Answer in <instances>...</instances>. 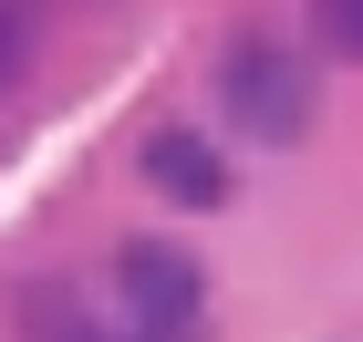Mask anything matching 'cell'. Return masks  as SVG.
<instances>
[{
    "instance_id": "cell-1",
    "label": "cell",
    "mask_w": 363,
    "mask_h": 342,
    "mask_svg": "<svg viewBox=\"0 0 363 342\" xmlns=\"http://www.w3.org/2000/svg\"><path fill=\"white\" fill-rule=\"evenodd\" d=\"M218 93H228V125H239V135H259V145L311 135V114H322V84H311V62L291 52V42H270V31L228 42Z\"/></svg>"
},
{
    "instance_id": "cell-2",
    "label": "cell",
    "mask_w": 363,
    "mask_h": 342,
    "mask_svg": "<svg viewBox=\"0 0 363 342\" xmlns=\"http://www.w3.org/2000/svg\"><path fill=\"white\" fill-rule=\"evenodd\" d=\"M114 290H125V312L145 321V342H197L208 280H197V259L177 249V239H135V249L114 259Z\"/></svg>"
},
{
    "instance_id": "cell-3",
    "label": "cell",
    "mask_w": 363,
    "mask_h": 342,
    "mask_svg": "<svg viewBox=\"0 0 363 342\" xmlns=\"http://www.w3.org/2000/svg\"><path fill=\"white\" fill-rule=\"evenodd\" d=\"M145 187L167 207H228V156L187 125H167V135H145Z\"/></svg>"
},
{
    "instance_id": "cell-4",
    "label": "cell",
    "mask_w": 363,
    "mask_h": 342,
    "mask_svg": "<svg viewBox=\"0 0 363 342\" xmlns=\"http://www.w3.org/2000/svg\"><path fill=\"white\" fill-rule=\"evenodd\" d=\"M311 42L333 62H363V0H311Z\"/></svg>"
},
{
    "instance_id": "cell-5",
    "label": "cell",
    "mask_w": 363,
    "mask_h": 342,
    "mask_svg": "<svg viewBox=\"0 0 363 342\" xmlns=\"http://www.w3.org/2000/svg\"><path fill=\"white\" fill-rule=\"evenodd\" d=\"M21 62H31V31H21V11H11V0H0V93L21 84Z\"/></svg>"
},
{
    "instance_id": "cell-6",
    "label": "cell",
    "mask_w": 363,
    "mask_h": 342,
    "mask_svg": "<svg viewBox=\"0 0 363 342\" xmlns=\"http://www.w3.org/2000/svg\"><path fill=\"white\" fill-rule=\"evenodd\" d=\"M62 342H135V332H62Z\"/></svg>"
}]
</instances>
